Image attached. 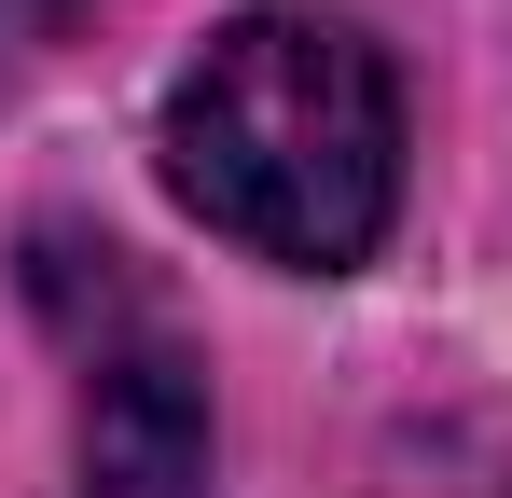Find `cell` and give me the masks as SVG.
<instances>
[{
	"mask_svg": "<svg viewBox=\"0 0 512 498\" xmlns=\"http://www.w3.org/2000/svg\"><path fill=\"white\" fill-rule=\"evenodd\" d=\"M167 194L277 277L374 263L402 208V83L346 14H236L167 83Z\"/></svg>",
	"mask_w": 512,
	"mask_h": 498,
	"instance_id": "obj_1",
	"label": "cell"
},
{
	"mask_svg": "<svg viewBox=\"0 0 512 498\" xmlns=\"http://www.w3.org/2000/svg\"><path fill=\"white\" fill-rule=\"evenodd\" d=\"M208 471V402L180 332L139 305L125 249H97V319H84V498H194Z\"/></svg>",
	"mask_w": 512,
	"mask_h": 498,
	"instance_id": "obj_2",
	"label": "cell"
}]
</instances>
